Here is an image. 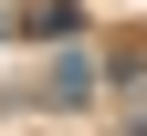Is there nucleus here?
Returning a JSON list of instances; mask_svg holds the SVG:
<instances>
[{
    "label": "nucleus",
    "mask_w": 147,
    "mask_h": 136,
    "mask_svg": "<svg viewBox=\"0 0 147 136\" xmlns=\"http://www.w3.org/2000/svg\"><path fill=\"white\" fill-rule=\"evenodd\" d=\"M21 31H74V0H32V11H21Z\"/></svg>",
    "instance_id": "2"
},
{
    "label": "nucleus",
    "mask_w": 147,
    "mask_h": 136,
    "mask_svg": "<svg viewBox=\"0 0 147 136\" xmlns=\"http://www.w3.org/2000/svg\"><path fill=\"white\" fill-rule=\"evenodd\" d=\"M95 84H105V73H95V52H63V63H53L42 84H21V105H84Z\"/></svg>",
    "instance_id": "1"
}]
</instances>
